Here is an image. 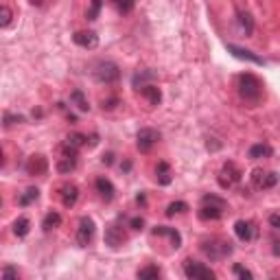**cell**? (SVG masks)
Returning a JSON list of instances; mask_svg holds the SVG:
<instances>
[{"mask_svg": "<svg viewBox=\"0 0 280 280\" xmlns=\"http://www.w3.org/2000/svg\"><path fill=\"white\" fill-rule=\"evenodd\" d=\"M156 79V72L153 70H140L134 75V79H131V86L136 88V90H140V88H145V86H149L147 81H153Z\"/></svg>", "mask_w": 280, "mask_h": 280, "instance_id": "ffe728a7", "label": "cell"}, {"mask_svg": "<svg viewBox=\"0 0 280 280\" xmlns=\"http://www.w3.org/2000/svg\"><path fill=\"white\" fill-rule=\"evenodd\" d=\"M202 206H210V208H217V210H226L228 204L221 200L217 195H204L202 197Z\"/></svg>", "mask_w": 280, "mask_h": 280, "instance_id": "cb8c5ba5", "label": "cell"}, {"mask_svg": "<svg viewBox=\"0 0 280 280\" xmlns=\"http://www.w3.org/2000/svg\"><path fill=\"white\" fill-rule=\"evenodd\" d=\"M94 239V221L90 217H83L79 221V230H77V243L79 247H88L90 241Z\"/></svg>", "mask_w": 280, "mask_h": 280, "instance_id": "ba28073f", "label": "cell"}, {"mask_svg": "<svg viewBox=\"0 0 280 280\" xmlns=\"http://www.w3.org/2000/svg\"><path fill=\"white\" fill-rule=\"evenodd\" d=\"M3 278H18V269H13V267H5L3 269Z\"/></svg>", "mask_w": 280, "mask_h": 280, "instance_id": "8d00e7d4", "label": "cell"}, {"mask_svg": "<svg viewBox=\"0 0 280 280\" xmlns=\"http://www.w3.org/2000/svg\"><path fill=\"white\" fill-rule=\"evenodd\" d=\"M228 50L237 57V60H245V62H252V64H259V66H265V60H261L259 55H254L252 50L247 48H241V46H234V44H228Z\"/></svg>", "mask_w": 280, "mask_h": 280, "instance_id": "4fadbf2b", "label": "cell"}, {"mask_svg": "<svg viewBox=\"0 0 280 280\" xmlns=\"http://www.w3.org/2000/svg\"><path fill=\"white\" fill-rule=\"evenodd\" d=\"M112 5L116 7V11L123 13V16H127V13L134 9V5H136V0H112Z\"/></svg>", "mask_w": 280, "mask_h": 280, "instance_id": "f1b7e54d", "label": "cell"}, {"mask_svg": "<svg viewBox=\"0 0 280 280\" xmlns=\"http://www.w3.org/2000/svg\"><path fill=\"white\" fill-rule=\"evenodd\" d=\"M11 18H13L11 9H9V7H7V5H3V9H0V26H9Z\"/></svg>", "mask_w": 280, "mask_h": 280, "instance_id": "836d02e7", "label": "cell"}, {"mask_svg": "<svg viewBox=\"0 0 280 280\" xmlns=\"http://www.w3.org/2000/svg\"><path fill=\"white\" fill-rule=\"evenodd\" d=\"M5 127L9 129L13 127V125H20V123H24V116H20V114H11V112H5Z\"/></svg>", "mask_w": 280, "mask_h": 280, "instance_id": "1f68e13d", "label": "cell"}, {"mask_svg": "<svg viewBox=\"0 0 280 280\" xmlns=\"http://www.w3.org/2000/svg\"><path fill=\"white\" fill-rule=\"evenodd\" d=\"M88 143V136H83V134H70L68 138H66V147H70V149H75V151H79L81 147H83Z\"/></svg>", "mask_w": 280, "mask_h": 280, "instance_id": "d4e9b609", "label": "cell"}, {"mask_svg": "<svg viewBox=\"0 0 280 280\" xmlns=\"http://www.w3.org/2000/svg\"><path fill=\"white\" fill-rule=\"evenodd\" d=\"M29 230H31V221L26 217L16 219V223H13V234H16V237H26Z\"/></svg>", "mask_w": 280, "mask_h": 280, "instance_id": "603a6c76", "label": "cell"}, {"mask_svg": "<svg viewBox=\"0 0 280 280\" xmlns=\"http://www.w3.org/2000/svg\"><path fill=\"white\" fill-rule=\"evenodd\" d=\"M77 197H79V188L75 186V184H64V186H62V204L66 206V208L75 206Z\"/></svg>", "mask_w": 280, "mask_h": 280, "instance_id": "9a60e30c", "label": "cell"}, {"mask_svg": "<svg viewBox=\"0 0 280 280\" xmlns=\"http://www.w3.org/2000/svg\"><path fill=\"white\" fill-rule=\"evenodd\" d=\"M156 173H158V182L160 184H164V186H166V184H171V169H169L166 162H160Z\"/></svg>", "mask_w": 280, "mask_h": 280, "instance_id": "83f0119b", "label": "cell"}, {"mask_svg": "<svg viewBox=\"0 0 280 280\" xmlns=\"http://www.w3.org/2000/svg\"><path fill=\"white\" fill-rule=\"evenodd\" d=\"M121 77V70L119 66L112 64V62H99L97 68H94V79L99 83H116Z\"/></svg>", "mask_w": 280, "mask_h": 280, "instance_id": "3957f363", "label": "cell"}, {"mask_svg": "<svg viewBox=\"0 0 280 280\" xmlns=\"http://www.w3.org/2000/svg\"><path fill=\"white\" fill-rule=\"evenodd\" d=\"M271 153H274V149H271L269 145L259 143V145H252V147H249V153H247V156L252 158V160H263V158H271Z\"/></svg>", "mask_w": 280, "mask_h": 280, "instance_id": "ac0fdd59", "label": "cell"}, {"mask_svg": "<svg viewBox=\"0 0 280 280\" xmlns=\"http://www.w3.org/2000/svg\"><path fill=\"white\" fill-rule=\"evenodd\" d=\"M116 103H119V101H116V99H109V101H103V109H112V107L116 105Z\"/></svg>", "mask_w": 280, "mask_h": 280, "instance_id": "74e56055", "label": "cell"}, {"mask_svg": "<svg viewBox=\"0 0 280 280\" xmlns=\"http://www.w3.org/2000/svg\"><path fill=\"white\" fill-rule=\"evenodd\" d=\"M202 252L208 256L210 261H221L232 254V243L223 241V239H210V241L202 243Z\"/></svg>", "mask_w": 280, "mask_h": 280, "instance_id": "7a4b0ae2", "label": "cell"}, {"mask_svg": "<svg viewBox=\"0 0 280 280\" xmlns=\"http://www.w3.org/2000/svg\"><path fill=\"white\" fill-rule=\"evenodd\" d=\"M184 274L190 280H212L215 278V271L197 261H184Z\"/></svg>", "mask_w": 280, "mask_h": 280, "instance_id": "277c9868", "label": "cell"}, {"mask_svg": "<svg viewBox=\"0 0 280 280\" xmlns=\"http://www.w3.org/2000/svg\"><path fill=\"white\" fill-rule=\"evenodd\" d=\"M48 171V160L44 156H31L26 162V173L29 175H44Z\"/></svg>", "mask_w": 280, "mask_h": 280, "instance_id": "7c38bea8", "label": "cell"}, {"mask_svg": "<svg viewBox=\"0 0 280 280\" xmlns=\"http://www.w3.org/2000/svg\"><path fill=\"white\" fill-rule=\"evenodd\" d=\"M239 94L247 103H259L263 99V83L259 77H254L252 72H243L239 77Z\"/></svg>", "mask_w": 280, "mask_h": 280, "instance_id": "6da1fadb", "label": "cell"}, {"mask_svg": "<svg viewBox=\"0 0 280 280\" xmlns=\"http://www.w3.org/2000/svg\"><path fill=\"white\" fill-rule=\"evenodd\" d=\"M103 162H105V164H112V162H114V153H105V156H103Z\"/></svg>", "mask_w": 280, "mask_h": 280, "instance_id": "ab89813d", "label": "cell"}, {"mask_svg": "<svg viewBox=\"0 0 280 280\" xmlns=\"http://www.w3.org/2000/svg\"><path fill=\"white\" fill-rule=\"evenodd\" d=\"M160 140V134L156 129H151V127H145V129H140L138 134H136V147L143 153H147V151H151V147L156 145Z\"/></svg>", "mask_w": 280, "mask_h": 280, "instance_id": "52a82bcc", "label": "cell"}, {"mask_svg": "<svg viewBox=\"0 0 280 280\" xmlns=\"http://www.w3.org/2000/svg\"><path fill=\"white\" fill-rule=\"evenodd\" d=\"M38 197H40V190L38 188H26V193L20 197V206H29V204L38 202Z\"/></svg>", "mask_w": 280, "mask_h": 280, "instance_id": "f546056e", "label": "cell"}, {"mask_svg": "<svg viewBox=\"0 0 280 280\" xmlns=\"http://www.w3.org/2000/svg\"><path fill=\"white\" fill-rule=\"evenodd\" d=\"M239 24H241V29H243V33L245 35H252V31H254V20H252V16L245 11V13H239Z\"/></svg>", "mask_w": 280, "mask_h": 280, "instance_id": "4316f807", "label": "cell"}, {"mask_svg": "<svg viewBox=\"0 0 280 280\" xmlns=\"http://www.w3.org/2000/svg\"><path fill=\"white\" fill-rule=\"evenodd\" d=\"M234 232H237V237L241 239V241H252L254 237H256V226L252 223V221H237L234 223Z\"/></svg>", "mask_w": 280, "mask_h": 280, "instance_id": "8fae6325", "label": "cell"}, {"mask_svg": "<svg viewBox=\"0 0 280 280\" xmlns=\"http://www.w3.org/2000/svg\"><path fill=\"white\" fill-rule=\"evenodd\" d=\"M72 40H75V44L81 48H97L99 46V38L94 31H79L72 35Z\"/></svg>", "mask_w": 280, "mask_h": 280, "instance_id": "30bf717a", "label": "cell"}, {"mask_svg": "<svg viewBox=\"0 0 280 280\" xmlns=\"http://www.w3.org/2000/svg\"><path fill=\"white\" fill-rule=\"evenodd\" d=\"M140 94L151 103V105H160V101H162V92H160V88L158 86H153V83H149V86H145V88H140Z\"/></svg>", "mask_w": 280, "mask_h": 280, "instance_id": "e0dca14e", "label": "cell"}, {"mask_svg": "<svg viewBox=\"0 0 280 280\" xmlns=\"http://www.w3.org/2000/svg\"><path fill=\"white\" fill-rule=\"evenodd\" d=\"M60 223H62V215H60V212H48V215L44 217V221H42V228L46 232H50V230H55V228H60Z\"/></svg>", "mask_w": 280, "mask_h": 280, "instance_id": "7402d4cb", "label": "cell"}, {"mask_svg": "<svg viewBox=\"0 0 280 280\" xmlns=\"http://www.w3.org/2000/svg\"><path fill=\"white\" fill-rule=\"evenodd\" d=\"M269 223L274 226V228H280V215H271L269 217Z\"/></svg>", "mask_w": 280, "mask_h": 280, "instance_id": "f35d334b", "label": "cell"}, {"mask_svg": "<svg viewBox=\"0 0 280 280\" xmlns=\"http://www.w3.org/2000/svg\"><path fill=\"white\" fill-rule=\"evenodd\" d=\"M241 169L234 164V162H226L223 169H221V173H219V184L223 188H232L234 184H237L241 180Z\"/></svg>", "mask_w": 280, "mask_h": 280, "instance_id": "8992f818", "label": "cell"}, {"mask_svg": "<svg viewBox=\"0 0 280 280\" xmlns=\"http://www.w3.org/2000/svg\"><path fill=\"white\" fill-rule=\"evenodd\" d=\"M77 169V153H64V156L60 158V162H57V171L60 173H70Z\"/></svg>", "mask_w": 280, "mask_h": 280, "instance_id": "2e32d148", "label": "cell"}, {"mask_svg": "<svg viewBox=\"0 0 280 280\" xmlns=\"http://www.w3.org/2000/svg\"><path fill=\"white\" fill-rule=\"evenodd\" d=\"M153 237H169L175 249L182 245V234L175 230V228H169V226H158V228H153Z\"/></svg>", "mask_w": 280, "mask_h": 280, "instance_id": "5bb4252c", "label": "cell"}, {"mask_svg": "<svg viewBox=\"0 0 280 280\" xmlns=\"http://www.w3.org/2000/svg\"><path fill=\"white\" fill-rule=\"evenodd\" d=\"M160 274H162V271H160L158 265H147V267L138 269L136 276H138L140 280H149V278H160Z\"/></svg>", "mask_w": 280, "mask_h": 280, "instance_id": "484cf974", "label": "cell"}, {"mask_svg": "<svg viewBox=\"0 0 280 280\" xmlns=\"http://www.w3.org/2000/svg\"><path fill=\"white\" fill-rule=\"evenodd\" d=\"M186 210H188V204L186 202H173V204H169L166 215L173 217V215H178V212H186Z\"/></svg>", "mask_w": 280, "mask_h": 280, "instance_id": "4dcf8cb0", "label": "cell"}, {"mask_svg": "<svg viewBox=\"0 0 280 280\" xmlns=\"http://www.w3.org/2000/svg\"><path fill=\"white\" fill-rule=\"evenodd\" d=\"M232 271H234V276H239V278H243V280H252V278H254L252 271L245 269V267H243V265H234Z\"/></svg>", "mask_w": 280, "mask_h": 280, "instance_id": "d6a6232c", "label": "cell"}, {"mask_svg": "<svg viewBox=\"0 0 280 280\" xmlns=\"http://www.w3.org/2000/svg\"><path fill=\"white\" fill-rule=\"evenodd\" d=\"M129 223H131V228H134V230H143V228H145V219H143V217H134V219L129 221Z\"/></svg>", "mask_w": 280, "mask_h": 280, "instance_id": "d590c367", "label": "cell"}, {"mask_svg": "<svg viewBox=\"0 0 280 280\" xmlns=\"http://www.w3.org/2000/svg\"><path fill=\"white\" fill-rule=\"evenodd\" d=\"M127 241V237H125V232H123V228H119V226H107L105 228V243L109 247H121L123 243Z\"/></svg>", "mask_w": 280, "mask_h": 280, "instance_id": "9c48e42d", "label": "cell"}, {"mask_svg": "<svg viewBox=\"0 0 280 280\" xmlns=\"http://www.w3.org/2000/svg\"><path fill=\"white\" fill-rule=\"evenodd\" d=\"M70 101L77 105L79 112H88V109H90V103H88L86 94L81 92V90H72V92H70Z\"/></svg>", "mask_w": 280, "mask_h": 280, "instance_id": "44dd1931", "label": "cell"}, {"mask_svg": "<svg viewBox=\"0 0 280 280\" xmlns=\"http://www.w3.org/2000/svg\"><path fill=\"white\" fill-rule=\"evenodd\" d=\"M101 7H103V0H92V9L88 11V20H97Z\"/></svg>", "mask_w": 280, "mask_h": 280, "instance_id": "e575fe53", "label": "cell"}, {"mask_svg": "<svg viewBox=\"0 0 280 280\" xmlns=\"http://www.w3.org/2000/svg\"><path fill=\"white\" fill-rule=\"evenodd\" d=\"M97 190H99V195H101L105 202L112 200L114 193H116V190H114V184L109 182L107 178H99V180H97Z\"/></svg>", "mask_w": 280, "mask_h": 280, "instance_id": "d6986e66", "label": "cell"}, {"mask_svg": "<svg viewBox=\"0 0 280 280\" xmlns=\"http://www.w3.org/2000/svg\"><path fill=\"white\" fill-rule=\"evenodd\" d=\"M252 184L254 188L259 190H267V188H274L278 184V173L274 171H263V169H256L252 173Z\"/></svg>", "mask_w": 280, "mask_h": 280, "instance_id": "5b68a950", "label": "cell"}]
</instances>
